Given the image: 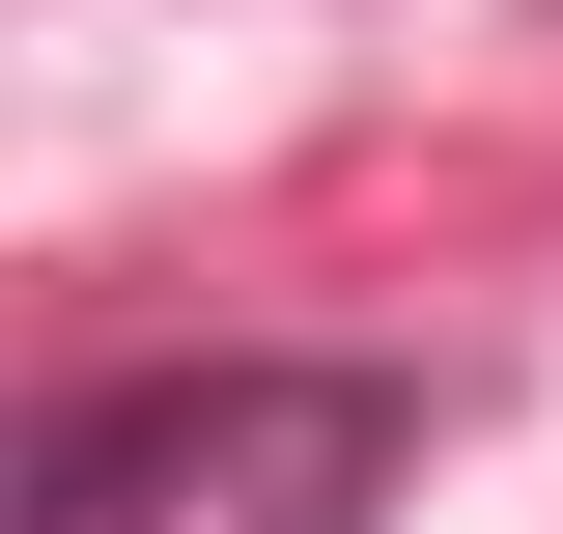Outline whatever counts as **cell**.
<instances>
[{
  "instance_id": "1",
  "label": "cell",
  "mask_w": 563,
  "mask_h": 534,
  "mask_svg": "<svg viewBox=\"0 0 563 534\" xmlns=\"http://www.w3.org/2000/svg\"><path fill=\"white\" fill-rule=\"evenodd\" d=\"M451 394L395 337H198V366H57L0 394V534H395Z\"/></svg>"
}]
</instances>
